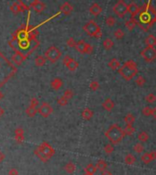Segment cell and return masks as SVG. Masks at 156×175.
<instances>
[{"label":"cell","instance_id":"obj_1","mask_svg":"<svg viewBox=\"0 0 156 175\" xmlns=\"http://www.w3.org/2000/svg\"><path fill=\"white\" fill-rule=\"evenodd\" d=\"M105 136L111 144H118L125 137L124 130L117 124H113L105 132Z\"/></svg>","mask_w":156,"mask_h":175},{"label":"cell","instance_id":"obj_2","mask_svg":"<svg viewBox=\"0 0 156 175\" xmlns=\"http://www.w3.org/2000/svg\"><path fill=\"white\" fill-rule=\"evenodd\" d=\"M118 73L121 74V76L126 81H130L131 79H133V77H135L138 73L137 64L132 60L127 61L125 64L118 69Z\"/></svg>","mask_w":156,"mask_h":175},{"label":"cell","instance_id":"obj_3","mask_svg":"<svg viewBox=\"0 0 156 175\" xmlns=\"http://www.w3.org/2000/svg\"><path fill=\"white\" fill-rule=\"evenodd\" d=\"M34 153L41 161L47 162L50 159L53 157V155L55 154V151L49 143L44 141L40 146L36 148Z\"/></svg>","mask_w":156,"mask_h":175},{"label":"cell","instance_id":"obj_4","mask_svg":"<svg viewBox=\"0 0 156 175\" xmlns=\"http://www.w3.org/2000/svg\"><path fill=\"white\" fill-rule=\"evenodd\" d=\"M83 30L90 37H94V38L98 39H100L102 37V31L100 27L94 20H89L87 23H86L85 26L83 27Z\"/></svg>","mask_w":156,"mask_h":175},{"label":"cell","instance_id":"obj_5","mask_svg":"<svg viewBox=\"0 0 156 175\" xmlns=\"http://www.w3.org/2000/svg\"><path fill=\"white\" fill-rule=\"evenodd\" d=\"M44 56L46 57V59L49 61L54 64V62H56L60 58H61L62 52L56 46H51L50 48L47 49Z\"/></svg>","mask_w":156,"mask_h":175},{"label":"cell","instance_id":"obj_6","mask_svg":"<svg viewBox=\"0 0 156 175\" xmlns=\"http://www.w3.org/2000/svg\"><path fill=\"white\" fill-rule=\"evenodd\" d=\"M113 12L118 18H124L128 13V5L124 2V0H118L113 6Z\"/></svg>","mask_w":156,"mask_h":175},{"label":"cell","instance_id":"obj_7","mask_svg":"<svg viewBox=\"0 0 156 175\" xmlns=\"http://www.w3.org/2000/svg\"><path fill=\"white\" fill-rule=\"evenodd\" d=\"M141 57L147 62H152L156 59V49L152 47H146L140 52Z\"/></svg>","mask_w":156,"mask_h":175},{"label":"cell","instance_id":"obj_8","mask_svg":"<svg viewBox=\"0 0 156 175\" xmlns=\"http://www.w3.org/2000/svg\"><path fill=\"white\" fill-rule=\"evenodd\" d=\"M53 112L52 107L46 102L42 103L41 106L38 108V113L43 117H49V116Z\"/></svg>","mask_w":156,"mask_h":175},{"label":"cell","instance_id":"obj_9","mask_svg":"<svg viewBox=\"0 0 156 175\" xmlns=\"http://www.w3.org/2000/svg\"><path fill=\"white\" fill-rule=\"evenodd\" d=\"M140 7L136 3H130L128 5V12L131 15V18H135L136 15H139Z\"/></svg>","mask_w":156,"mask_h":175},{"label":"cell","instance_id":"obj_10","mask_svg":"<svg viewBox=\"0 0 156 175\" xmlns=\"http://www.w3.org/2000/svg\"><path fill=\"white\" fill-rule=\"evenodd\" d=\"M73 10H74V7L69 2H64L61 7H60V11L66 16L70 15L72 12H73Z\"/></svg>","mask_w":156,"mask_h":175},{"label":"cell","instance_id":"obj_11","mask_svg":"<svg viewBox=\"0 0 156 175\" xmlns=\"http://www.w3.org/2000/svg\"><path fill=\"white\" fill-rule=\"evenodd\" d=\"M26 57H27L26 55H23L18 51H16V53L12 56V61H13L17 65H20L22 62L25 61Z\"/></svg>","mask_w":156,"mask_h":175},{"label":"cell","instance_id":"obj_12","mask_svg":"<svg viewBox=\"0 0 156 175\" xmlns=\"http://www.w3.org/2000/svg\"><path fill=\"white\" fill-rule=\"evenodd\" d=\"M89 12L91 13V15L97 17L98 15L101 14L102 12V7L98 4V3H94L90 7H89Z\"/></svg>","mask_w":156,"mask_h":175},{"label":"cell","instance_id":"obj_13","mask_svg":"<svg viewBox=\"0 0 156 175\" xmlns=\"http://www.w3.org/2000/svg\"><path fill=\"white\" fill-rule=\"evenodd\" d=\"M37 1L38 0H18V2L26 10H30Z\"/></svg>","mask_w":156,"mask_h":175},{"label":"cell","instance_id":"obj_14","mask_svg":"<svg viewBox=\"0 0 156 175\" xmlns=\"http://www.w3.org/2000/svg\"><path fill=\"white\" fill-rule=\"evenodd\" d=\"M102 106H103V108H104L105 110L110 112V111L113 110V108L115 107V103H114V101H113L112 99H110V98H106V99L105 100V101L103 102Z\"/></svg>","mask_w":156,"mask_h":175},{"label":"cell","instance_id":"obj_15","mask_svg":"<svg viewBox=\"0 0 156 175\" xmlns=\"http://www.w3.org/2000/svg\"><path fill=\"white\" fill-rule=\"evenodd\" d=\"M137 25H138V20H137L135 18H130L128 21L125 22V27H126L129 31H131L132 30H134Z\"/></svg>","mask_w":156,"mask_h":175},{"label":"cell","instance_id":"obj_16","mask_svg":"<svg viewBox=\"0 0 156 175\" xmlns=\"http://www.w3.org/2000/svg\"><path fill=\"white\" fill-rule=\"evenodd\" d=\"M10 10L13 12L14 14H18V13H21V12L26 11V9L24 8L18 2H15L13 5H12L10 7Z\"/></svg>","mask_w":156,"mask_h":175},{"label":"cell","instance_id":"obj_17","mask_svg":"<svg viewBox=\"0 0 156 175\" xmlns=\"http://www.w3.org/2000/svg\"><path fill=\"white\" fill-rule=\"evenodd\" d=\"M32 8L36 13H41V12L46 8V5L43 2H41V0H38V1L34 4Z\"/></svg>","mask_w":156,"mask_h":175},{"label":"cell","instance_id":"obj_18","mask_svg":"<svg viewBox=\"0 0 156 175\" xmlns=\"http://www.w3.org/2000/svg\"><path fill=\"white\" fill-rule=\"evenodd\" d=\"M63 84H64V83H63L61 78H54L51 83L52 88L54 89L55 91H57V90H59L60 88H61V87L63 86Z\"/></svg>","mask_w":156,"mask_h":175},{"label":"cell","instance_id":"obj_19","mask_svg":"<svg viewBox=\"0 0 156 175\" xmlns=\"http://www.w3.org/2000/svg\"><path fill=\"white\" fill-rule=\"evenodd\" d=\"M86 46H87V42L84 41V40H80L76 42V45H75V49L76 51L80 53H85V49H86Z\"/></svg>","mask_w":156,"mask_h":175},{"label":"cell","instance_id":"obj_20","mask_svg":"<svg viewBox=\"0 0 156 175\" xmlns=\"http://www.w3.org/2000/svg\"><path fill=\"white\" fill-rule=\"evenodd\" d=\"M94 116V112L89 108H85L82 112V117L85 120H90Z\"/></svg>","mask_w":156,"mask_h":175},{"label":"cell","instance_id":"obj_21","mask_svg":"<svg viewBox=\"0 0 156 175\" xmlns=\"http://www.w3.org/2000/svg\"><path fill=\"white\" fill-rule=\"evenodd\" d=\"M145 44L148 47H152L154 48L156 46V37H154L153 35H149L147 38L145 39Z\"/></svg>","mask_w":156,"mask_h":175},{"label":"cell","instance_id":"obj_22","mask_svg":"<svg viewBox=\"0 0 156 175\" xmlns=\"http://www.w3.org/2000/svg\"><path fill=\"white\" fill-rule=\"evenodd\" d=\"M109 67L112 70H118L119 69L121 66V62H119V61H118L116 58H113L111 59V61L109 62Z\"/></svg>","mask_w":156,"mask_h":175},{"label":"cell","instance_id":"obj_23","mask_svg":"<svg viewBox=\"0 0 156 175\" xmlns=\"http://www.w3.org/2000/svg\"><path fill=\"white\" fill-rule=\"evenodd\" d=\"M66 67L68 68L69 71H71V72H75V71H76L77 68L79 67V64H78V62H77L75 60L72 59V61L66 65Z\"/></svg>","mask_w":156,"mask_h":175},{"label":"cell","instance_id":"obj_24","mask_svg":"<svg viewBox=\"0 0 156 175\" xmlns=\"http://www.w3.org/2000/svg\"><path fill=\"white\" fill-rule=\"evenodd\" d=\"M46 57L45 56H42V55H39L36 57L35 59V64L36 66H38V67H41L45 64V62H46Z\"/></svg>","mask_w":156,"mask_h":175},{"label":"cell","instance_id":"obj_25","mask_svg":"<svg viewBox=\"0 0 156 175\" xmlns=\"http://www.w3.org/2000/svg\"><path fill=\"white\" fill-rule=\"evenodd\" d=\"M125 160V163L128 164V165H133L135 163V161H136V158L132 155V154H130V153H128L124 159Z\"/></svg>","mask_w":156,"mask_h":175},{"label":"cell","instance_id":"obj_26","mask_svg":"<svg viewBox=\"0 0 156 175\" xmlns=\"http://www.w3.org/2000/svg\"><path fill=\"white\" fill-rule=\"evenodd\" d=\"M64 171L67 173H70V174L74 173L75 171V165L72 161H70V162H68V163L64 166Z\"/></svg>","mask_w":156,"mask_h":175},{"label":"cell","instance_id":"obj_27","mask_svg":"<svg viewBox=\"0 0 156 175\" xmlns=\"http://www.w3.org/2000/svg\"><path fill=\"white\" fill-rule=\"evenodd\" d=\"M113 46H114V41L110 39H106L103 41V47L106 51H109L111 48H113Z\"/></svg>","mask_w":156,"mask_h":175},{"label":"cell","instance_id":"obj_28","mask_svg":"<svg viewBox=\"0 0 156 175\" xmlns=\"http://www.w3.org/2000/svg\"><path fill=\"white\" fill-rule=\"evenodd\" d=\"M97 168H98V170H99L100 171H106V168H107V164H106V162L105 161V160H103V159H99L98 162H97Z\"/></svg>","mask_w":156,"mask_h":175},{"label":"cell","instance_id":"obj_29","mask_svg":"<svg viewBox=\"0 0 156 175\" xmlns=\"http://www.w3.org/2000/svg\"><path fill=\"white\" fill-rule=\"evenodd\" d=\"M124 121L127 125H132L134 122H135V117L132 115V114H127L124 117Z\"/></svg>","mask_w":156,"mask_h":175},{"label":"cell","instance_id":"obj_30","mask_svg":"<svg viewBox=\"0 0 156 175\" xmlns=\"http://www.w3.org/2000/svg\"><path fill=\"white\" fill-rule=\"evenodd\" d=\"M38 113V109L36 107H32V106H29L27 109H26V114L30 117H33L36 114Z\"/></svg>","mask_w":156,"mask_h":175},{"label":"cell","instance_id":"obj_31","mask_svg":"<svg viewBox=\"0 0 156 175\" xmlns=\"http://www.w3.org/2000/svg\"><path fill=\"white\" fill-rule=\"evenodd\" d=\"M138 140L140 142H146L149 140V135L145 131H141L138 134Z\"/></svg>","mask_w":156,"mask_h":175},{"label":"cell","instance_id":"obj_32","mask_svg":"<svg viewBox=\"0 0 156 175\" xmlns=\"http://www.w3.org/2000/svg\"><path fill=\"white\" fill-rule=\"evenodd\" d=\"M123 130H124L126 136H131V135H133L134 132H135V128L132 127V125H127Z\"/></svg>","mask_w":156,"mask_h":175},{"label":"cell","instance_id":"obj_33","mask_svg":"<svg viewBox=\"0 0 156 175\" xmlns=\"http://www.w3.org/2000/svg\"><path fill=\"white\" fill-rule=\"evenodd\" d=\"M141 160L143 161V163L148 164V163H150V162H152L153 159H152V156H151V153L150 152H147V153H144V154L142 155Z\"/></svg>","mask_w":156,"mask_h":175},{"label":"cell","instance_id":"obj_34","mask_svg":"<svg viewBox=\"0 0 156 175\" xmlns=\"http://www.w3.org/2000/svg\"><path fill=\"white\" fill-rule=\"evenodd\" d=\"M133 149H134V151L136 153L140 154V153H142L143 151H144V147H143V145L140 142V143H136L133 146Z\"/></svg>","mask_w":156,"mask_h":175},{"label":"cell","instance_id":"obj_35","mask_svg":"<svg viewBox=\"0 0 156 175\" xmlns=\"http://www.w3.org/2000/svg\"><path fill=\"white\" fill-rule=\"evenodd\" d=\"M97 170H98L97 166L93 165L92 163H89V164H87V167L85 168V171H86V172H88V173H93V174H95V171H97Z\"/></svg>","mask_w":156,"mask_h":175},{"label":"cell","instance_id":"obj_36","mask_svg":"<svg viewBox=\"0 0 156 175\" xmlns=\"http://www.w3.org/2000/svg\"><path fill=\"white\" fill-rule=\"evenodd\" d=\"M124 35H125V33L121 29H118L114 32V37L117 40H122L124 38Z\"/></svg>","mask_w":156,"mask_h":175},{"label":"cell","instance_id":"obj_37","mask_svg":"<svg viewBox=\"0 0 156 175\" xmlns=\"http://www.w3.org/2000/svg\"><path fill=\"white\" fill-rule=\"evenodd\" d=\"M135 83H136V84L138 85V86H140V87H141V86H143L145 83H146V79L143 77V76H141V75H139L137 78H136V80H135Z\"/></svg>","mask_w":156,"mask_h":175},{"label":"cell","instance_id":"obj_38","mask_svg":"<svg viewBox=\"0 0 156 175\" xmlns=\"http://www.w3.org/2000/svg\"><path fill=\"white\" fill-rule=\"evenodd\" d=\"M106 24L109 27H113L114 25L116 24V19H115V18L112 17V16L107 17V18H106Z\"/></svg>","mask_w":156,"mask_h":175},{"label":"cell","instance_id":"obj_39","mask_svg":"<svg viewBox=\"0 0 156 175\" xmlns=\"http://www.w3.org/2000/svg\"><path fill=\"white\" fill-rule=\"evenodd\" d=\"M114 147H113V144H106V145H105V147H104V151L106 153V154H111L113 151H114Z\"/></svg>","mask_w":156,"mask_h":175},{"label":"cell","instance_id":"obj_40","mask_svg":"<svg viewBox=\"0 0 156 175\" xmlns=\"http://www.w3.org/2000/svg\"><path fill=\"white\" fill-rule=\"evenodd\" d=\"M99 86L100 85H99V83L98 81H92L90 83V85H89L90 89L92 91H97V90H98L99 89Z\"/></svg>","mask_w":156,"mask_h":175},{"label":"cell","instance_id":"obj_41","mask_svg":"<svg viewBox=\"0 0 156 175\" xmlns=\"http://www.w3.org/2000/svg\"><path fill=\"white\" fill-rule=\"evenodd\" d=\"M145 100L147 103H150V104H152L156 101V96L154 94H149L148 95H146L145 97Z\"/></svg>","mask_w":156,"mask_h":175},{"label":"cell","instance_id":"obj_42","mask_svg":"<svg viewBox=\"0 0 156 175\" xmlns=\"http://www.w3.org/2000/svg\"><path fill=\"white\" fill-rule=\"evenodd\" d=\"M57 103H58V105H59V106H66V105H67V103H68V99L63 95L62 97H60V98L58 99Z\"/></svg>","mask_w":156,"mask_h":175},{"label":"cell","instance_id":"obj_43","mask_svg":"<svg viewBox=\"0 0 156 175\" xmlns=\"http://www.w3.org/2000/svg\"><path fill=\"white\" fill-rule=\"evenodd\" d=\"M74 95H75V94H74V92L72 91L71 89H66V90L64 91V96L66 97L68 100H70V99L73 98Z\"/></svg>","mask_w":156,"mask_h":175},{"label":"cell","instance_id":"obj_44","mask_svg":"<svg viewBox=\"0 0 156 175\" xmlns=\"http://www.w3.org/2000/svg\"><path fill=\"white\" fill-rule=\"evenodd\" d=\"M141 112H142V114L144 115L145 117H150V116L152 115V109L150 108V107H148V106H146V107L143 108Z\"/></svg>","mask_w":156,"mask_h":175},{"label":"cell","instance_id":"obj_45","mask_svg":"<svg viewBox=\"0 0 156 175\" xmlns=\"http://www.w3.org/2000/svg\"><path fill=\"white\" fill-rule=\"evenodd\" d=\"M66 44H67V46H69L70 48H75L76 41H75V39L73 38V37H71V38H69V39L67 40Z\"/></svg>","mask_w":156,"mask_h":175},{"label":"cell","instance_id":"obj_46","mask_svg":"<svg viewBox=\"0 0 156 175\" xmlns=\"http://www.w3.org/2000/svg\"><path fill=\"white\" fill-rule=\"evenodd\" d=\"M30 106L37 108V106L40 105V102H39V100L36 98V97H32L30 99Z\"/></svg>","mask_w":156,"mask_h":175},{"label":"cell","instance_id":"obj_47","mask_svg":"<svg viewBox=\"0 0 156 175\" xmlns=\"http://www.w3.org/2000/svg\"><path fill=\"white\" fill-rule=\"evenodd\" d=\"M94 51V48L91 44L89 43H87V46H86V49H85V53L87 54H91Z\"/></svg>","mask_w":156,"mask_h":175},{"label":"cell","instance_id":"obj_48","mask_svg":"<svg viewBox=\"0 0 156 175\" xmlns=\"http://www.w3.org/2000/svg\"><path fill=\"white\" fill-rule=\"evenodd\" d=\"M15 140L17 143H22L24 141V135H16L15 136Z\"/></svg>","mask_w":156,"mask_h":175},{"label":"cell","instance_id":"obj_49","mask_svg":"<svg viewBox=\"0 0 156 175\" xmlns=\"http://www.w3.org/2000/svg\"><path fill=\"white\" fill-rule=\"evenodd\" d=\"M72 59H73V58H72V57H70L69 55H66V56H64V60H63V62H64V64L66 66L68 64H69V62L72 61Z\"/></svg>","mask_w":156,"mask_h":175},{"label":"cell","instance_id":"obj_50","mask_svg":"<svg viewBox=\"0 0 156 175\" xmlns=\"http://www.w3.org/2000/svg\"><path fill=\"white\" fill-rule=\"evenodd\" d=\"M8 175H18V171L15 168H11L8 171Z\"/></svg>","mask_w":156,"mask_h":175},{"label":"cell","instance_id":"obj_51","mask_svg":"<svg viewBox=\"0 0 156 175\" xmlns=\"http://www.w3.org/2000/svg\"><path fill=\"white\" fill-rule=\"evenodd\" d=\"M16 135H24V130L22 128H17L15 130Z\"/></svg>","mask_w":156,"mask_h":175},{"label":"cell","instance_id":"obj_52","mask_svg":"<svg viewBox=\"0 0 156 175\" xmlns=\"http://www.w3.org/2000/svg\"><path fill=\"white\" fill-rule=\"evenodd\" d=\"M5 159V154L0 151V163H2V161Z\"/></svg>","mask_w":156,"mask_h":175},{"label":"cell","instance_id":"obj_53","mask_svg":"<svg viewBox=\"0 0 156 175\" xmlns=\"http://www.w3.org/2000/svg\"><path fill=\"white\" fill-rule=\"evenodd\" d=\"M101 175H112V173L109 171H101Z\"/></svg>","mask_w":156,"mask_h":175},{"label":"cell","instance_id":"obj_54","mask_svg":"<svg viewBox=\"0 0 156 175\" xmlns=\"http://www.w3.org/2000/svg\"><path fill=\"white\" fill-rule=\"evenodd\" d=\"M4 114H5V110L1 106H0V117H1Z\"/></svg>","mask_w":156,"mask_h":175},{"label":"cell","instance_id":"obj_55","mask_svg":"<svg viewBox=\"0 0 156 175\" xmlns=\"http://www.w3.org/2000/svg\"><path fill=\"white\" fill-rule=\"evenodd\" d=\"M152 117L156 118V108H152Z\"/></svg>","mask_w":156,"mask_h":175},{"label":"cell","instance_id":"obj_56","mask_svg":"<svg viewBox=\"0 0 156 175\" xmlns=\"http://www.w3.org/2000/svg\"><path fill=\"white\" fill-rule=\"evenodd\" d=\"M84 175H95V174H93V173H88V172H85V174Z\"/></svg>","mask_w":156,"mask_h":175},{"label":"cell","instance_id":"obj_57","mask_svg":"<svg viewBox=\"0 0 156 175\" xmlns=\"http://www.w3.org/2000/svg\"><path fill=\"white\" fill-rule=\"evenodd\" d=\"M1 98H2V94L0 93V99H1Z\"/></svg>","mask_w":156,"mask_h":175},{"label":"cell","instance_id":"obj_58","mask_svg":"<svg viewBox=\"0 0 156 175\" xmlns=\"http://www.w3.org/2000/svg\"><path fill=\"white\" fill-rule=\"evenodd\" d=\"M154 22H156V17H155V18H154Z\"/></svg>","mask_w":156,"mask_h":175},{"label":"cell","instance_id":"obj_59","mask_svg":"<svg viewBox=\"0 0 156 175\" xmlns=\"http://www.w3.org/2000/svg\"><path fill=\"white\" fill-rule=\"evenodd\" d=\"M0 66H1V64H0Z\"/></svg>","mask_w":156,"mask_h":175}]
</instances>
